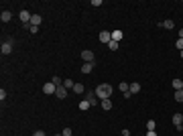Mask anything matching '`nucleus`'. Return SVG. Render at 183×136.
<instances>
[{
	"mask_svg": "<svg viewBox=\"0 0 183 136\" xmlns=\"http://www.w3.org/2000/svg\"><path fill=\"white\" fill-rule=\"evenodd\" d=\"M94 91H96L98 100L102 102V100H108V98L112 96V85H110V83H100V85H98Z\"/></svg>",
	"mask_w": 183,
	"mask_h": 136,
	"instance_id": "obj_1",
	"label": "nucleus"
},
{
	"mask_svg": "<svg viewBox=\"0 0 183 136\" xmlns=\"http://www.w3.org/2000/svg\"><path fill=\"white\" fill-rule=\"evenodd\" d=\"M12 49H14V39H8V41H4V43H2V47H0L2 55H10Z\"/></svg>",
	"mask_w": 183,
	"mask_h": 136,
	"instance_id": "obj_2",
	"label": "nucleus"
},
{
	"mask_svg": "<svg viewBox=\"0 0 183 136\" xmlns=\"http://www.w3.org/2000/svg\"><path fill=\"white\" fill-rule=\"evenodd\" d=\"M86 100L92 104V106H96V104H100V100H98V96H96V91L92 90H86Z\"/></svg>",
	"mask_w": 183,
	"mask_h": 136,
	"instance_id": "obj_3",
	"label": "nucleus"
},
{
	"mask_svg": "<svg viewBox=\"0 0 183 136\" xmlns=\"http://www.w3.org/2000/svg\"><path fill=\"white\" fill-rule=\"evenodd\" d=\"M31 16H33V14H31L29 10H21L18 12V18L23 21V24H31Z\"/></svg>",
	"mask_w": 183,
	"mask_h": 136,
	"instance_id": "obj_4",
	"label": "nucleus"
},
{
	"mask_svg": "<svg viewBox=\"0 0 183 136\" xmlns=\"http://www.w3.org/2000/svg\"><path fill=\"white\" fill-rule=\"evenodd\" d=\"M81 59H83V63H96L92 51H81Z\"/></svg>",
	"mask_w": 183,
	"mask_h": 136,
	"instance_id": "obj_5",
	"label": "nucleus"
},
{
	"mask_svg": "<svg viewBox=\"0 0 183 136\" xmlns=\"http://www.w3.org/2000/svg\"><path fill=\"white\" fill-rule=\"evenodd\" d=\"M43 91H45L47 96H51V93H55V91H57V87L53 85V81H49V83H45V85H43Z\"/></svg>",
	"mask_w": 183,
	"mask_h": 136,
	"instance_id": "obj_6",
	"label": "nucleus"
},
{
	"mask_svg": "<svg viewBox=\"0 0 183 136\" xmlns=\"http://www.w3.org/2000/svg\"><path fill=\"white\" fill-rule=\"evenodd\" d=\"M100 41L108 45V43L112 41V33H108V31H102V33H100Z\"/></svg>",
	"mask_w": 183,
	"mask_h": 136,
	"instance_id": "obj_7",
	"label": "nucleus"
},
{
	"mask_svg": "<svg viewBox=\"0 0 183 136\" xmlns=\"http://www.w3.org/2000/svg\"><path fill=\"white\" fill-rule=\"evenodd\" d=\"M173 124H175L177 130H181V124H183V116L181 114H175V116H173Z\"/></svg>",
	"mask_w": 183,
	"mask_h": 136,
	"instance_id": "obj_8",
	"label": "nucleus"
},
{
	"mask_svg": "<svg viewBox=\"0 0 183 136\" xmlns=\"http://www.w3.org/2000/svg\"><path fill=\"white\" fill-rule=\"evenodd\" d=\"M10 18H12V12L10 10H2V14H0V21H2V23H8Z\"/></svg>",
	"mask_w": 183,
	"mask_h": 136,
	"instance_id": "obj_9",
	"label": "nucleus"
},
{
	"mask_svg": "<svg viewBox=\"0 0 183 136\" xmlns=\"http://www.w3.org/2000/svg\"><path fill=\"white\" fill-rule=\"evenodd\" d=\"M55 96H57L59 100H63V98L67 96V87H63V85H61V87H57V91H55Z\"/></svg>",
	"mask_w": 183,
	"mask_h": 136,
	"instance_id": "obj_10",
	"label": "nucleus"
},
{
	"mask_svg": "<svg viewBox=\"0 0 183 136\" xmlns=\"http://www.w3.org/2000/svg\"><path fill=\"white\" fill-rule=\"evenodd\" d=\"M41 21H43V18H41V14H33V16H31V26H39Z\"/></svg>",
	"mask_w": 183,
	"mask_h": 136,
	"instance_id": "obj_11",
	"label": "nucleus"
},
{
	"mask_svg": "<svg viewBox=\"0 0 183 136\" xmlns=\"http://www.w3.org/2000/svg\"><path fill=\"white\" fill-rule=\"evenodd\" d=\"M94 67H96V63H83L81 65V73H92Z\"/></svg>",
	"mask_w": 183,
	"mask_h": 136,
	"instance_id": "obj_12",
	"label": "nucleus"
},
{
	"mask_svg": "<svg viewBox=\"0 0 183 136\" xmlns=\"http://www.w3.org/2000/svg\"><path fill=\"white\" fill-rule=\"evenodd\" d=\"M120 39H122V31H120V29H116V31H112V41H116V43H118Z\"/></svg>",
	"mask_w": 183,
	"mask_h": 136,
	"instance_id": "obj_13",
	"label": "nucleus"
},
{
	"mask_svg": "<svg viewBox=\"0 0 183 136\" xmlns=\"http://www.w3.org/2000/svg\"><path fill=\"white\" fill-rule=\"evenodd\" d=\"M100 106H102L104 110H112V100H110V98H108V100H102Z\"/></svg>",
	"mask_w": 183,
	"mask_h": 136,
	"instance_id": "obj_14",
	"label": "nucleus"
},
{
	"mask_svg": "<svg viewBox=\"0 0 183 136\" xmlns=\"http://www.w3.org/2000/svg\"><path fill=\"white\" fill-rule=\"evenodd\" d=\"M130 93H132V96H134V93H138V91H140V83H137V81H134V83H130Z\"/></svg>",
	"mask_w": 183,
	"mask_h": 136,
	"instance_id": "obj_15",
	"label": "nucleus"
},
{
	"mask_svg": "<svg viewBox=\"0 0 183 136\" xmlns=\"http://www.w3.org/2000/svg\"><path fill=\"white\" fill-rule=\"evenodd\" d=\"M73 91H75V93H83V91H86V85H83V83H75V85H73Z\"/></svg>",
	"mask_w": 183,
	"mask_h": 136,
	"instance_id": "obj_16",
	"label": "nucleus"
},
{
	"mask_svg": "<svg viewBox=\"0 0 183 136\" xmlns=\"http://www.w3.org/2000/svg\"><path fill=\"white\" fill-rule=\"evenodd\" d=\"M173 87H175V91H179V90H183V81L181 79H173V83H171Z\"/></svg>",
	"mask_w": 183,
	"mask_h": 136,
	"instance_id": "obj_17",
	"label": "nucleus"
},
{
	"mask_svg": "<svg viewBox=\"0 0 183 136\" xmlns=\"http://www.w3.org/2000/svg\"><path fill=\"white\" fill-rule=\"evenodd\" d=\"M159 26H165L167 31H171L173 26H175V23H173V21H165V23H159Z\"/></svg>",
	"mask_w": 183,
	"mask_h": 136,
	"instance_id": "obj_18",
	"label": "nucleus"
},
{
	"mask_svg": "<svg viewBox=\"0 0 183 136\" xmlns=\"http://www.w3.org/2000/svg\"><path fill=\"white\" fill-rule=\"evenodd\" d=\"M92 108V104L88 102V100H83V102H80V110H83V112H86V110H90Z\"/></svg>",
	"mask_w": 183,
	"mask_h": 136,
	"instance_id": "obj_19",
	"label": "nucleus"
},
{
	"mask_svg": "<svg viewBox=\"0 0 183 136\" xmlns=\"http://www.w3.org/2000/svg\"><path fill=\"white\" fill-rule=\"evenodd\" d=\"M118 90L122 91V93H126V91L130 90V85H128V83H126V81H122V83H120V85H118Z\"/></svg>",
	"mask_w": 183,
	"mask_h": 136,
	"instance_id": "obj_20",
	"label": "nucleus"
},
{
	"mask_svg": "<svg viewBox=\"0 0 183 136\" xmlns=\"http://www.w3.org/2000/svg\"><path fill=\"white\" fill-rule=\"evenodd\" d=\"M53 85H55V87H61V85H63V79L55 75V77H53Z\"/></svg>",
	"mask_w": 183,
	"mask_h": 136,
	"instance_id": "obj_21",
	"label": "nucleus"
},
{
	"mask_svg": "<svg viewBox=\"0 0 183 136\" xmlns=\"http://www.w3.org/2000/svg\"><path fill=\"white\" fill-rule=\"evenodd\" d=\"M73 85H75V81H71V79H63V87H71V90H73Z\"/></svg>",
	"mask_w": 183,
	"mask_h": 136,
	"instance_id": "obj_22",
	"label": "nucleus"
},
{
	"mask_svg": "<svg viewBox=\"0 0 183 136\" xmlns=\"http://www.w3.org/2000/svg\"><path fill=\"white\" fill-rule=\"evenodd\" d=\"M175 102H183V90L175 91Z\"/></svg>",
	"mask_w": 183,
	"mask_h": 136,
	"instance_id": "obj_23",
	"label": "nucleus"
},
{
	"mask_svg": "<svg viewBox=\"0 0 183 136\" xmlns=\"http://www.w3.org/2000/svg\"><path fill=\"white\" fill-rule=\"evenodd\" d=\"M108 49H110V51H116V49H118V43H116V41H110V43H108Z\"/></svg>",
	"mask_w": 183,
	"mask_h": 136,
	"instance_id": "obj_24",
	"label": "nucleus"
},
{
	"mask_svg": "<svg viewBox=\"0 0 183 136\" xmlns=\"http://www.w3.org/2000/svg\"><path fill=\"white\" fill-rule=\"evenodd\" d=\"M155 128H157L155 120H149V122H147V130H155Z\"/></svg>",
	"mask_w": 183,
	"mask_h": 136,
	"instance_id": "obj_25",
	"label": "nucleus"
},
{
	"mask_svg": "<svg viewBox=\"0 0 183 136\" xmlns=\"http://www.w3.org/2000/svg\"><path fill=\"white\" fill-rule=\"evenodd\" d=\"M175 45H177L179 51H183V39H177V43H175Z\"/></svg>",
	"mask_w": 183,
	"mask_h": 136,
	"instance_id": "obj_26",
	"label": "nucleus"
},
{
	"mask_svg": "<svg viewBox=\"0 0 183 136\" xmlns=\"http://www.w3.org/2000/svg\"><path fill=\"white\" fill-rule=\"evenodd\" d=\"M63 136H71V128H63V132H61Z\"/></svg>",
	"mask_w": 183,
	"mask_h": 136,
	"instance_id": "obj_27",
	"label": "nucleus"
},
{
	"mask_svg": "<svg viewBox=\"0 0 183 136\" xmlns=\"http://www.w3.org/2000/svg\"><path fill=\"white\" fill-rule=\"evenodd\" d=\"M92 6H102V0H92Z\"/></svg>",
	"mask_w": 183,
	"mask_h": 136,
	"instance_id": "obj_28",
	"label": "nucleus"
},
{
	"mask_svg": "<svg viewBox=\"0 0 183 136\" xmlns=\"http://www.w3.org/2000/svg\"><path fill=\"white\" fill-rule=\"evenodd\" d=\"M29 31H31V33H33V35H37V33H39V26H31Z\"/></svg>",
	"mask_w": 183,
	"mask_h": 136,
	"instance_id": "obj_29",
	"label": "nucleus"
},
{
	"mask_svg": "<svg viewBox=\"0 0 183 136\" xmlns=\"http://www.w3.org/2000/svg\"><path fill=\"white\" fill-rule=\"evenodd\" d=\"M35 136H47V134L43 132V130H37V132H35Z\"/></svg>",
	"mask_w": 183,
	"mask_h": 136,
	"instance_id": "obj_30",
	"label": "nucleus"
},
{
	"mask_svg": "<svg viewBox=\"0 0 183 136\" xmlns=\"http://www.w3.org/2000/svg\"><path fill=\"white\" fill-rule=\"evenodd\" d=\"M147 136H157V132H155V130H149V132H147Z\"/></svg>",
	"mask_w": 183,
	"mask_h": 136,
	"instance_id": "obj_31",
	"label": "nucleus"
},
{
	"mask_svg": "<svg viewBox=\"0 0 183 136\" xmlns=\"http://www.w3.org/2000/svg\"><path fill=\"white\" fill-rule=\"evenodd\" d=\"M122 136H130V132H128V130L124 128V130H122Z\"/></svg>",
	"mask_w": 183,
	"mask_h": 136,
	"instance_id": "obj_32",
	"label": "nucleus"
},
{
	"mask_svg": "<svg viewBox=\"0 0 183 136\" xmlns=\"http://www.w3.org/2000/svg\"><path fill=\"white\" fill-rule=\"evenodd\" d=\"M179 39H183V29H181V31H179Z\"/></svg>",
	"mask_w": 183,
	"mask_h": 136,
	"instance_id": "obj_33",
	"label": "nucleus"
},
{
	"mask_svg": "<svg viewBox=\"0 0 183 136\" xmlns=\"http://www.w3.org/2000/svg\"><path fill=\"white\" fill-rule=\"evenodd\" d=\"M55 136H63V134H55Z\"/></svg>",
	"mask_w": 183,
	"mask_h": 136,
	"instance_id": "obj_34",
	"label": "nucleus"
},
{
	"mask_svg": "<svg viewBox=\"0 0 183 136\" xmlns=\"http://www.w3.org/2000/svg\"><path fill=\"white\" fill-rule=\"evenodd\" d=\"M181 130H183V124H181Z\"/></svg>",
	"mask_w": 183,
	"mask_h": 136,
	"instance_id": "obj_35",
	"label": "nucleus"
},
{
	"mask_svg": "<svg viewBox=\"0 0 183 136\" xmlns=\"http://www.w3.org/2000/svg\"><path fill=\"white\" fill-rule=\"evenodd\" d=\"M181 57H183V51H181Z\"/></svg>",
	"mask_w": 183,
	"mask_h": 136,
	"instance_id": "obj_36",
	"label": "nucleus"
}]
</instances>
